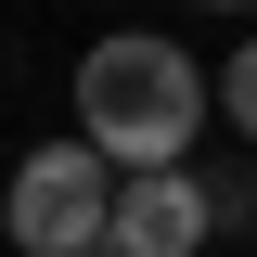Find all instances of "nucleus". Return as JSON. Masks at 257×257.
<instances>
[{
	"label": "nucleus",
	"instance_id": "nucleus-1",
	"mask_svg": "<svg viewBox=\"0 0 257 257\" xmlns=\"http://www.w3.org/2000/svg\"><path fill=\"white\" fill-rule=\"evenodd\" d=\"M206 142V64L180 39H90L77 52V155H103L116 180L193 167Z\"/></svg>",
	"mask_w": 257,
	"mask_h": 257
},
{
	"label": "nucleus",
	"instance_id": "nucleus-2",
	"mask_svg": "<svg viewBox=\"0 0 257 257\" xmlns=\"http://www.w3.org/2000/svg\"><path fill=\"white\" fill-rule=\"evenodd\" d=\"M103 206H116V167L77 155V142H39L13 167V193H0V231H13V257H90Z\"/></svg>",
	"mask_w": 257,
	"mask_h": 257
},
{
	"label": "nucleus",
	"instance_id": "nucleus-3",
	"mask_svg": "<svg viewBox=\"0 0 257 257\" xmlns=\"http://www.w3.org/2000/svg\"><path fill=\"white\" fill-rule=\"evenodd\" d=\"M206 244H219L206 180H193V167H155V180H116V206H103V244H90V257H206Z\"/></svg>",
	"mask_w": 257,
	"mask_h": 257
},
{
	"label": "nucleus",
	"instance_id": "nucleus-4",
	"mask_svg": "<svg viewBox=\"0 0 257 257\" xmlns=\"http://www.w3.org/2000/svg\"><path fill=\"white\" fill-rule=\"evenodd\" d=\"M206 116H231V128L257 142V39H231V64L206 77Z\"/></svg>",
	"mask_w": 257,
	"mask_h": 257
}]
</instances>
